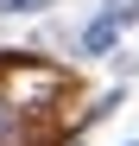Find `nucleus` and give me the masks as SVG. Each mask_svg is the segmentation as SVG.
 <instances>
[{
  "label": "nucleus",
  "mask_w": 139,
  "mask_h": 146,
  "mask_svg": "<svg viewBox=\"0 0 139 146\" xmlns=\"http://www.w3.org/2000/svg\"><path fill=\"white\" fill-rule=\"evenodd\" d=\"M13 133H19V108H13V102H0V146H7Z\"/></svg>",
  "instance_id": "obj_3"
},
{
  "label": "nucleus",
  "mask_w": 139,
  "mask_h": 146,
  "mask_svg": "<svg viewBox=\"0 0 139 146\" xmlns=\"http://www.w3.org/2000/svg\"><path fill=\"white\" fill-rule=\"evenodd\" d=\"M133 146H139V140H133Z\"/></svg>",
  "instance_id": "obj_5"
},
{
  "label": "nucleus",
  "mask_w": 139,
  "mask_h": 146,
  "mask_svg": "<svg viewBox=\"0 0 139 146\" xmlns=\"http://www.w3.org/2000/svg\"><path fill=\"white\" fill-rule=\"evenodd\" d=\"M51 0H0V13H44Z\"/></svg>",
  "instance_id": "obj_4"
},
{
  "label": "nucleus",
  "mask_w": 139,
  "mask_h": 146,
  "mask_svg": "<svg viewBox=\"0 0 139 146\" xmlns=\"http://www.w3.org/2000/svg\"><path fill=\"white\" fill-rule=\"evenodd\" d=\"M108 19H114V26H133V19H139V0H108Z\"/></svg>",
  "instance_id": "obj_2"
},
{
  "label": "nucleus",
  "mask_w": 139,
  "mask_h": 146,
  "mask_svg": "<svg viewBox=\"0 0 139 146\" xmlns=\"http://www.w3.org/2000/svg\"><path fill=\"white\" fill-rule=\"evenodd\" d=\"M114 38H120V26H114L108 13H101V19H89V26H82V57H108V51H114Z\"/></svg>",
  "instance_id": "obj_1"
}]
</instances>
